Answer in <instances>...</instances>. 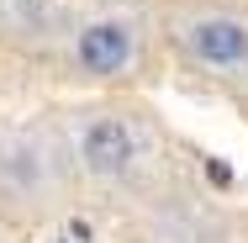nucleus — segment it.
<instances>
[{"label": "nucleus", "mask_w": 248, "mask_h": 243, "mask_svg": "<svg viewBox=\"0 0 248 243\" xmlns=\"http://www.w3.org/2000/svg\"><path fill=\"white\" fill-rule=\"evenodd\" d=\"M69 58H74V69L85 80H122V74H132V64H138V21L116 16V11L111 16H90L74 32Z\"/></svg>", "instance_id": "nucleus-1"}, {"label": "nucleus", "mask_w": 248, "mask_h": 243, "mask_svg": "<svg viewBox=\"0 0 248 243\" xmlns=\"http://www.w3.org/2000/svg\"><path fill=\"white\" fill-rule=\"evenodd\" d=\"M63 243H69V238H63Z\"/></svg>", "instance_id": "nucleus-6"}, {"label": "nucleus", "mask_w": 248, "mask_h": 243, "mask_svg": "<svg viewBox=\"0 0 248 243\" xmlns=\"http://www.w3.org/2000/svg\"><path fill=\"white\" fill-rule=\"evenodd\" d=\"M0 191L16 201H48L58 191V159L37 132H5L0 138Z\"/></svg>", "instance_id": "nucleus-3"}, {"label": "nucleus", "mask_w": 248, "mask_h": 243, "mask_svg": "<svg viewBox=\"0 0 248 243\" xmlns=\"http://www.w3.org/2000/svg\"><path fill=\"white\" fill-rule=\"evenodd\" d=\"M0 21H5L11 32H21V37H27V32L37 37L53 21V0H0Z\"/></svg>", "instance_id": "nucleus-5"}, {"label": "nucleus", "mask_w": 248, "mask_h": 243, "mask_svg": "<svg viewBox=\"0 0 248 243\" xmlns=\"http://www.w3.org/2000/svg\"><path fill=\"white\" fill-rule=\"evenodd\" d=\"M143 159V138L127 116H90L79 127V169L90 180H127Z\"/></svg>", "instance_id": "nucleus-4"}, {"label": "nucleus", "mask_w": 248, "mask_h": 243, "mask_svg": "<svg viewBox=\"0 0 248 243\" xmlns=\"http://www.w3.org/2000/svg\"><path fill=\"white\" fill-rule=\"evenodd\" d=\"M180 48L190 53L201 69L238 80V74H248V21L243 16H227V11L185 16L180 21Z\"/></svg>", "instance_id": "nucleus-2"}]
</instances>
